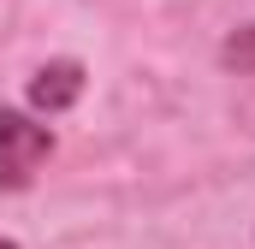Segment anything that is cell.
<instances>
[{"label": "cell", "mask_w": 255, "mask_h": 249, "mask_svg": "<svg viewBox=\"0 0 255 249\" xmlns=\"http://www.w3.org/2000/svg\"><path fill=\"white\" fill-rule=\"evenodd\" d=\"M54 154V130L36 124L30 113H0V190H24Z\"/></svg>", "instance_id": "1"}, {"label": "cell", "mask_w": 255, "mask_h": 249, "mask_svg": "<svg viewBox=\"0 0 255 249\" xmlns=\"http://www.w3.org/2000/svg\"><path fill=\"white\" fill-rule=\"evenodd\" d=\"M77 95H83V65L77 60H54L30 77V107L36 113H65Z\"/></svg>", "instance_id": "2"}, {"label": "cell", "mask_w": 255, "mask_h": 249, "mask_svg": "<svg viewBox=\"0 0 255 249\" xmlns=\"http://www.w3.org/2000/svg\"><path fill=\"white\" fill-rule=\"evenodd\" d=\"M226 60H232V65H250V71H255V30H238V36H232Z\"/></svg>", "instance_id": "3"}, {"label": "cell", "mask_w": 255, "mask_h": 249, "mask_svg": "<svg viewBox=\"0 0 255 249\" xmlns=\"http://www.w3.org/2000/svg\"><path fill=\"white\" fill-rule=\"evenodd\" d=\"M0 249H18V244H12V238H0Z\"/></svg>", "instance_id": "4"}]
</instances>
